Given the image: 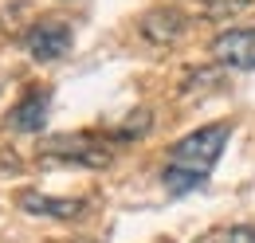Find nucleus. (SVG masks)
I'll list each match as a JSON object with an SVG mask.
<instances>
[{"instance_id": "obj_10", "label": "nucleus", "mask_w": 255, "mask_h": 243, "mask_svg": "<svg viewBox=\"0 0 255 243\" xmlns=\"http://www.w3.org/2000/svg\"><path fill=\"white\" fill-rule=\"evenodd\" d=\"M216 67H220V63H216ZM216 67H208V71H192L189 79L181 83V91L192 94L196 87H200V83H204V87H216V83H220V71H216Z\"/></svg>"}, {"instance_id": "obj_5", "label": "nucleus", "mask_w": 255, "mask_h": 243, "mask_svg": "<svg viewBox=\"0 0 255 243\" xmlns=\"http://www.w3.org/2000/svg\"><path fill=\"white\" fill-rule=\"evenodd\" d=\"M47 114H51V91L47 87H28L24 98L8 110V129H16V133H39L43 125H47Z\"/></svg>"}, {"instance_id": "obj_8", "label": "nucleus", "mask_w": 255, "mask_h": 243, "mask_svg": "<svg viewBox=\"0 0 255 243\" xmlns=\"http://www.w3.org/2000/svg\"><path fill=\"white\" fill-rule=\"evenodd\" d=\"M204 173H192V169H181V165H169L165 173H161V184H165V192L169 196H189V192H200L204 188Z\"/></svg>"}, {"instance_id": "obj_6", "label": "nucleus", "mask_w": 255, "mask_h": 243, "mask_svg": "<svg viewBox=\"0 0 255 243\" xmlns=\"http://www.w3.org/2000/svg\"><path fill=\"white\" fill-rule=\"evenodd\" d=\"M16 204H20V212L39 216V220H79L87 208L79 196H47V192H35V188H24L16 196Z\"/></svg>"}, {"instance_id": "obj_1", "label": "nucleus", "mask_w": 255, "mask_h": 243, "mask_svg": "<svg viewBox=\"0 0 255 243\" xmlns=\"http://www.w3.org/2000/svg\"><path fill=\"white\" fill-rule=\"evenodd\" d=\"M232 137V122H212V125H200L185 133L181 141L169 145V165H181V169H192V173H212V165L220 161L224 145Z\"/></svg>"}, {"instance_id": "obj_7", "label": "nucleus", "mask_w": 255, "mask_h": 243, "mask_svg": "<svg viewBox=\"0 0 255 243\" xmlns=\"http://www.w3.org/2000/svg\"><path fill=\"white\" fill-rule=\"evenodd\" d=\"M141 35L149 39V43H173V39H181L185 28H189V16L181 12V8H153V12H145L141 16Z\"/></svg>"}, {"instance_id": "obj_12", "label": "nucleus", "mask_w": 255, "mask_h": 243, "mask_svg": "<svg viewBox=\"0 0 255 243\" xmlns=\"http://www.w3.org/2000/svg\"><path fill=\"white\" fill-rule=\"evenodd\" d=\"M212 243H255V228L252 224L228 228V232H220V236H212Z\"/></svg>"}, {"instance_id": "obj_9", "label": "nucleus", "mask_w": 255, "mask_h": 243, "mask_svg": "<svg viewBox=\"0 0 255 243\" xmlns=\"http://www.w3.org/2000/svg\"><path fill=\"white\" fill-rule=\"evenodd\" d=\"M149 125H153V114H149V110H137V114H129V118H126V125H118V129H114V137H118V141L145 137V133H149Z\"/></svg>"}, {"instance_id": "obj_3", "label": "nucleus", "mask_w": 255, "mask_h": 243, "mask_svg": "<svg viewBox=\"0 0 255 243\" xmlns=\"http://www.w3.org/2000/svg\"><path fill=\"white\" fill-rule=\"evenodd\" d=\"M24 47H28V55H32L35 63L63 59L67 51H71V24H63V20H39V24L28 28Z\"/></svg>"}, {"instance_id": "obj_2", "label": "nucleus", "mask_w": 255, "mask_h": 243, "mask_svg": "<svg viewBox=\"0 0 255 243\" xmlns=\"http://www.w3.org/2000/svg\"><path fill=\"white\" fill-rule=\"evenodd\" d=\"M43 153L59 157V161H75V165H91V169L110 165V149L98 145L95 133H59V137H47Z\"/></svg>"}, {"instance_id": "obj_4", "label": "nucleus", "mask_w": 255, "mask_h": 243, "mask_svg": "<svg viewBox=\"0 0 255 243\" xmlns=\"http://www.w3.org/2000/svg\"><path fill=\"white\" fill-rule=\"evenodd\" d=\"M212 59L228 71H255V28H228L212 39Z\"/></svg>"}, {"instance_id": "obj_11", "label": "nucleus", "mask_w": 255, "mask_h": 243, "mask_svg": "<svg viewBox=\"0 0 255 243\" xmlns=\"http://www.w3.org/2000/svg\"><path fill=\"white\" fill-rule=\"evenodd\" d=\"M244 8H252V0H212V4L204 8V16H208V20H220L228 12H244Z\"/></svg>"}]
</instances>
